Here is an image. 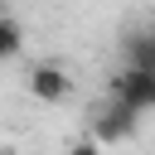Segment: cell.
I'll return each instance as SVG.
<instances>
[{
	"mask_svg": "<svg viewBox=\"0 0 155 155\" xmlns=\"http://www.w3.org/2000/svg\"><path fill=\"white\" fill-rule=\"evenodd\" d=\"M140 116H145V111L126 107L121 97H107V107L92 111V136H97L102 145H121V140H131V136L140 131Z\"/></svg>",
	"mask_w": 155,
	"mask_h": 155,
	"instance_id": "cell-1",
	"label": "cell"
},
{
	"mask_svg": "<svg viewBox=\"0 0 155 155\" xmlns=\"http://www.w3.org/2000/svg\"><path fill=\"white\" fill-rule=\"evenodd\" d=\"M24 87H29V97H34V102H44V107H58V102H68V97H73V78H68V68H63V63H53V58L34 63Z\"/></svg>",
	"mask_w": 155,
	"mask_h": 155,
	"instance_id": "cell-2",
	"label": "cell"
},
{
	"mask_svg": "<svg viewBox=\"0 0 155 155\" xmlns=\"http://www.w3.org/2000/svg\"><path fill=\"white\" fill-rule=\"evenodd\" d=\"M107 97H121L126 107H136V111H155V73H145V68H121L111 82H107Z\"/></svg>",
	"mask_w": 155,
	"mask_h": 155,
	"instance_id": "cell-3",
	"label": "cell"
},
{
	"mask_svg": "<svg viewBox=\"0 0 155 155\" xmlns=\"http://www.w3.org/2000/svg\"><path fill=\"white\" fill-rule=\"evenodd\" d=\"M121 53H126V63H131V68L155 73V29H131V34L121 39Z\"/></svg>",
	"mask_w": 155,
	"mask_h": 155,
	"instance_id": "cell-4",
	"label": "cell"
},
{
	"mask_svg": "<svg viewBox=\"0 0 155 155\" xmlns=\"http://www.w3.org/2000/svg\"><path fill=\"white\" fill-rule=\"evenodd\" d=\"M19 48H24V24L15 15H0V63L19 58Z\"/></svg>",
	"mask_w": 155,
	"mask_h": 155,
	"instance_id": "cell-5",
	"label": "cell"
},
{
	"mask_svg": "<svg viewBox=\"0 0 155 155\" xmlns=\"http://www.w3.org/2000/svg\"><path fill=\"white\" fill-rule=\"evenodd\" d=\"M68 155H107V145H102L97 136H82V140H73V145H68Z\"/></svg>",
	"mask_w": 155,
	"mask_h": 155,
	"instance_id": "cell-6",
	"label": "cell"
}]
</instances>
